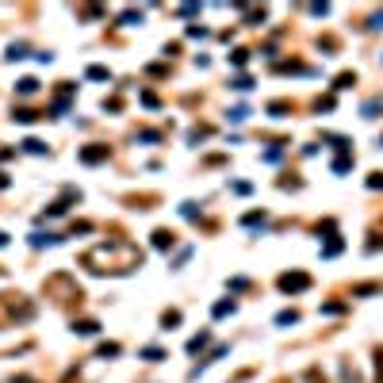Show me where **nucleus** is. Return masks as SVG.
Segmentation results:
<instances>
[{"label":"nucleus","mask_w":383,"mask_h":383,"mask_svg":"<svg viewBox=\"0 0 383 383\" xmlns=\"http://www.w3.org/2000/svg\"><path fill=\"white\" fill-rule=\"evenodd\" d=\"M353 81H356L353 73H341V77H337V89H349V85H353Z\"/></svg>","instance_id":"obj_9"},{"label":"nucleus","mask_w":383,"mask_h":383,"mask_svg":"<svg viewBox=\"0 0 383 383\" xmlns=\"http://www.w3.org/2000/svg\"><path fill=\"white\" fill-rule=\"evenodd\" d=\"M153 245H157V249L173 245V234H169V230H157V234H153Z\"/></svg>","instance_id":"obj_6"},{"label":"nucleus","mask_w":383,"mask_h":383,"mask_svg":"<svg viewBox=\"0 0 383 383\" xmlns=\"http://www.w3.org/2000/svg\"><path fill=\"white\" fill-rule=\"evenodd\" d=\"M368 188H383V173H372V180H368Z\"/></svg>","instance_id":"obj_11"},{"label":"nucleus","mask_w":383,"mask_h":383,"mask_svg":"<svg viewBox=\"0 0 383 383\" xmlns=\"http://www.w3.org/2000/svg\"><path fill=\"white\" fill-rule=\"evenodd\" d=\"M27 322L31 318V303L23 299V295H0V326H8V322Z\"/></svg>","instance_id":"obj_2"},{"label":"nucleus","mask_w":383,"mask_h":383,"mask_svg":"<svg viewBox=\"0 0 383 383\" xmlns=\"http://www.w3.org/2000/svg\"><path fill=\"white\" fill-rule=\"evenodd\" d=\"M23 146H27V149H31V153H43V149H46V146H43V142H35V138H27V142H23Z\"/></svg>","instance_id":"obj_10"},{"label":"nucleus","mask_w":383,"mask_h":383,"mask_svg":"<svg viewBox=\"0 0 383 383\" xmlns=\"http://www.w3.org/2000/svg\"><path fill=\"white\" fill-rule=\"evenodd\" d=\"M89 77H92V81H107V69H103V65H92Z\"/></svg>","instance_id":"obj_8"},{"label":"nucleus","mask_w":383,"mask_h":383,"mask_svg":"<svg viewBox=\"0 0 383 383\" xmlns=\"http://www.w3.org/2000/svg\"><path fill=\"white\" fill-rule=\"evenodd\" d=\"M103 157H107V146H89V149H81V161H89V165L103 161Z\"/></svg>","instance_id":"obj_4"},{"label":"nucleus","mask_w":383,"mask_h":383,"mask_svg":"<svg viewBox=\"0 0 383 383\" xmlns=\"http://www.w3.org/2000/svg\"><path fill=\"white\" fill-rule=\"evenodd\" d=\"M73 330H77V334H96V330H100V326H96V322H77Z\"/></svg>","instance_id":"obj_7"},{"label":"nucleus","mask_w":383,"mask_h":383,"mask_svg":"<svg viewBox=\"0 0 383 383\" xmlns=\"http://www.w3.org/2000/svg\"><path fill=\"white\" fill-rule=\"evenodd\" d=\"M4 241H8V234H0V245H4Z\"/></svg>","instance_id":"obj_12"},{"label":"nucleus","mask_w":383,"mask_h":383,"mask_svg":"<svg viewBox=\"0 0 383 383\" xmlns=\"http://www.w3.org/2000/svg\"><path fill=\"white\" fill-rule=\"evenodd\" d=\"M35 89H39V81H35V77H23V81H19V96H31Z\"/></svg>","instance_id":"obj_5"},{"label":"nucleus","mask_w":383,"mask_h":383,"mask_svg":"<svg viewBox=\"0 0 383 383\" xmlns=\"http://www.w3.org/2000/svg\"><path fill=\"white\" fill-rule=\"evenodd\" d=\"M280 287L284 291H303V287H310V276H303V272H287V276H280Z\"/></svg>","instance_id":"obj_3"},{"label":"nucleus","mask_w":383,"mask_h":383,"mask_svg":"<svg viewBox=\"0 0 383 383\" xmlns=\"http://www.w3.org/2000/svg\"><path fill=\"white\" fill-rule=\"evenodd\" d=\"M85 261H89L96 272H100V265H115V272H131L134 265H142V253L134 249L131 241H107L100 249H92Z\"/></svg>","instance_id":"obj_1"}]
</instances>
